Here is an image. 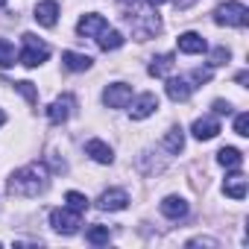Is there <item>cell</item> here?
<instances>
[{
    "label": "cell",
    "mask_w": 249,
    "mask_h": 249,
    "mask_svg": "<svg viewBox=\"0 0 249 249\" xmlns=\"http://www.w3.org/2000/svg\"><path fill=\"white\" fill-rule=\"evenodd\" d=\"M47 188H50V170L41 161H33V164L18 167L9 176V182H6V191L12 196H38Z\"/></svg>",
    "instance_id": "6da1fadb"
},
{
    "label": "cell",
    "mask_w": 249,
    "mask_h": 249,
    "mask_svg": "<svg viewBox=\"0 0 249 249\" xmlns=\"http://www.w3.org/2000/svg\"><path fill=\"white\" fill-rule=\"evenodd\" d=\"M126 24H129V30H132V36L138 38V41H147V38H156L159 33H161V21H159V15H153L150 9H129L126 12Z\"/></svg>",
    "instance_id": "7a4b0ae2"
},
{
    "label": "cell",
    "mask_w": 249,
    "mask_h": 249,
    "mask_svg": "<svg viewBox=\"0 0 249 249\" xmlns=\"http://www.w3.org/2000/svg\"><path fill=\"white\" fill-rule=\"evenodd\" d=\"M21 38H24V50L18 53V62L24 68H38V65H44L50 59V47L41 38H36L33 33H24Z\"/></svg>",
    "instance_id": "3957f363"
},
{
    "label": "cell",
    "mask_w": 249,
    "mask_h": 249,
    "mask_svg": "<svg viewBox=\"0 0 249 249\" xmlns=\"http://www.w3.org/2000/svg\"><path fill=\"white\" fill-rule=\"evenodd\" d=\"M214 24L220 27H246L249 24V9L237 0H226L214 9Z\"/></svg>",
    "instance_id": "277c9868"
},
{
    "label": "cell",
    "mask_w": 249,
    "mask_h": 249,
    "mask_svg": "<svg viewBox=\"0 0 249 249\" xmlns=\"http://www.w3.org/2000/svg\"><path fill=\"white\" fill-rule=\"evenodd\" d=\"M50 226L59 231V234H76L79 226H82V214L73 211V208H53L50 211Z\"/></svg>",
    "instance_id": "5b68a950"
},
{
    "label": "cell",
    "mask_w": 249,
    "mask_h": 249,
    "mask_svg": "<svg viewBox=\"0 0 249 249\" xmlns=\"http://www.w3.org/2000/svg\"><path fill=\"white\" fill-rule=\"evenodd\" d=\"M103 103L108 108H126L132 103V85H126V82H111V85H106Z\"/></svg>",
    "instance_id": "8992f818"
},
{
    "label": "cell",
    "mask_w": 249,
    "mask_h": 249,
    "mask_svg": "<svg viewBox=\"0 0 249 249\" xmlns=\"http://www.w3.org/2000/svg\"><path fill=\"white\" fill-rule=\"evenodd\" d=\"M73 106H76V100L71 97V94H65V97H59V100H53L50 106H47V120L50 123H65L71 114H73Z\"/></svg>",
    "instance_id": "52a82bcc"
},
{
    "label": "cell",
    "mask_w": 249,
    "mask_h": 249,
    "mask_svg": "<svg viewBox=\"0 0 249 249\" xmlns=\"http://www.w3.org/2000/svg\"><path fill=\"white\" fill-rule=\"evenodd\" d=\"M106 27H108V21H106L103 15H97V12H88V15H82V18L76 21V33H79L82 38H97Z\"/></svg>",
    "instance_id": "ba28073f"
},
{
    "label": "cell",
    "mask_w": 249,
    "mask_h": 249,
    "mask_svg": "<svg viewBox=\"0 0 249 249\" xmlns=\"http://www.w3.org/2000/svg\"><path fill=\"white\" fill-rule=\"evenodd\" d=\"M97 205H100L103 211H123V208L129 205V194H126V191H120V188L103 191L100 199H97Z\"/></svg>",
    "instance_id": "9c48e42d"
},
{
    "label": "cell",
    "mask_w": 249,
    "mask_h": 249,
    "mask_svg": "<svg viewBox=\"0 0 249 249\" xmlns=\"http://www.w3.org/2000/svg\"><path fill=\"white\" fill-rule=\"evenodd\" d=\"M156 108H159V97H156V94H141V97L132 103L129 114H132V120H147L150 114H156Z\"/></svg>",
    "instance_id": "30bf717a"
},
{
    "label": "cell",
    "mask_w": 249,
    "mask_h": 249,
    "mask_svg": "<svg viewBox=\"0 0 249 249\" xmlns=\"http://www.w3.org/2000/svg\"><path fill=\"white\" fill-rule=\"evenodd\" d=\"M191 132L196 141H211L220 135V123H217V117H199V120H194Z\"/></svg>",
    "instance_id": "8fae6325"
},
{
    "label": "cell",
    "mask_w": 249,
    "mask_h": 249,
    "mask_svg": "<svg viewBox=\"0 0 249 249\" xmlns=\"http://www.w3.org/2000/svg\"><path fill=\"white\" fill-rule=\"evenodd\" d=\"M164 88H167V97H170L173 103H185V100L194 94V85H191V79H182V76H170Z\"/></svg>",
    "instance_id": "7c38bea8"
},
{
    "label": "cell",
    "mask_w": 249,
    "mask_h": 249,
    "mask_svg": "<svg viewBox=\"0 0 249 249\" xmlns=\"http://www.w3.org/2000/svg\"><path fill=\"white\" fill-rule=\"evenodd\" d=\"M33 18L41 27H56V21H59V3H56V0H41V3L36 6V12H33Z\"/></svg>",
    "instance_id": "4fadbf2b"
},
{
    "label": "cell",
    "mask_w": 249,
    "mask_h": 249,
    "mask_svg": "<svg viewBox=\"0 0 249 249\" xmlns=\"http://www.w3.org/2000/svg\"><path fill=\"white\" fill-rule=\"evenodd\" d=\"M85 153L97 161V164H111L114 161V153H111V147L106 144V141H100V138H91L88 144H85Z\"/></svg>",
    "instance_id": "5bb4252c"
},
{
    "label": "cell",
    "mask_w": 249,
    "mask_h": 249,
    "mask_svg": "<svg viewBox=\"0 0 249 249\" xmlns=\"http://www.w3.org/2000/svg\"><path fill=\"white\" fill-rule=\"evenodd\" d=\"M179 50L196 56V53H205L208 44H205V38H202L199 33H182V36H179Z\"/></svg>",
    "instance_id": "9a60e30c"
},
{
    "label": "cell",
    "mask_w": 249,
    "mask_h": 249,
    "mask_svg": "<svg viewBox=\"0 0 249 249\" xmlns=\"http://www.w3.org/2000/svg\"><path fill=\"white\" fill-rule=\"evenodd\" d=\"M223 191L231 199H243L246 196V176L237 173V170H231V176H226V182H223Z\"/></svg>",
    "instance_id": "2e32d148"
},
{
    "label": "cell",
    "mask_w": 249,
    "mask_h": 249,
    "mask_svg": "<svg viewBox=\"0 0 249 249\" xmlns=\"http://www.w3.org/2000/svg\"><path fill=\"white\" fill-rule=\"evenodd\" d=\"M62 62H65V68L73 71V73H82V71H88V68L94 65L91 56H85V53H73V50H65V53H62Z\"/></svg>",
    "instance_id": "e0dca14e"
},
{
    "label": "cell",
    "mask_w": 249,
    "mask_h": 249,
    "mask_svg": "<svg viewBox=\"0 0 249 249\" xmlns=\"http://www.w3.org/2000/svg\"><path fill=\"white\" fill-rule=\"evenodd\" d=\"M161 214L170 217V220H182L188 214V202L182 196H164L161 199Z\"/></svg>",
    "instance_id": "ac0fdd59"
},
{
    "label": "cell",
    "mask_w": 249,
    "mask_h": 249,
    "mask_svg": "<svg viewBox=\"0 0 249 249\" xmlns=\"http://www.w3.org/2000/svg\"><path fill=\"white\" fill-rule=\"evenodd\" d=\"M173 65H176V59H173V53H161V56H156V59L150 62V68H147V73H150V76H167V73L173 71Z\"/></svg>",
    "instance_id": "d6986e66"
},
{
    "label": "cell",
    "mask_w": 249,
    "mask_h": 249,
    "mask_svg": "<svg viewBox=\"0 0 249 249\" xmlns=\"http://www.w3.org/2000/svg\"><path fill=\"white\" fill-rule=\"evenodd\" d=\"M217 161H220L226 170H240V164H243V153H240L237 147H223V150L217 153Z\"/></svg>",
    "instance_id": "ffe728a7"
},
{
    "label": "cell",
    "mask_w": 249,
    "mask_h": 249,
    "mask_svg": "<svg viewBox=\"0 0 249 249\" xmlns=\"http://www.w3.org/2000/svg\"><path fill=\"white\" fill-rule=\"evenodd\" d=\"M97 44H100V50H106V53H108V50L123 47V36H120L117 30H108V27H106V30L97 36Z\"/></svg>",
    "instance_id": "44dd1931"
},
{
    "label": "cell",
    "mask_w": 249,
    "mask_h": 249,
    "mask_svg": "<svg viewBox=\"0 0 249 249\" xmlns=\"http://www.w3.org/2000/svg\"><path fill=\"white\" fill-rule=\"evenodd\" d=\"M164 150L173 153V156H179V153L185 150V132H182V126H173V129L164 135Z\"/></svg>",
    "instance_id": "7402d4cb"
},
{
    "label": "cell",
    "mask_w": 249,
    "mask_h": 249,
    "mask_svg": "<svg viewBox=\"0 0 249 249\" xmlns=\"http://www.w3.org/2000/svg\"><path fill=\"white\" fill-rule=\"evenodd\" d=\"M85 240H88V243H94V246H103V243H108V240H111V231H108V226L94 223V226L85 231Z\"/></svg>",
    "instance_id": "603a6c76"
},
{
    "label": "cell",
    "mask_w": 249,
    "mask_h": 249,
    "mask_svg": "<svg viewBox=\"0 0 249 249\" xmlns=\"http://www.w3.org/2000/svg\"><path fill=\"white\" fill-rule=\"evenodd\" d=\"M15 59H18L15 44H12V41H6V38H0V68H12V65H15Z\"/></svg>",
    "instance_id": "cb8c5ba5"
},
{
    "label": "cell",
    "mask_w": 249,
    "mask_h": 249,
    "mask_svg": "<svg viewBox=\"0 0 249 249\" xmlns=\"http://www.w3.org/2000/svg\"><path fill=\"white\" fill-rule=\"evenodd\" d=\"M65 202H68V208H73V211H79V214L88 208V196L79 194V191H68V194H65Z\"/></svg>",
    "instance_id": "d4e9b609"
},
{
    "label": "cell",
    "mask_w": 249,
    "mask_h": 249,
    "mask_svg": "<svg viewBox=\"0 0 249 249\" xmlns=\"http://www.w3.org/2000/svg\"><path fill=\"white\" fill-rule=\"evenodd\" d=\"M15 88L27 97V103H30V106H36V103H38V91L33 88V82H27V79H24V82H15Z\"/></svg>",
    "instance_id": "484cf974"
},
{
    "label": "cell",
    "mask_w": 249,
    "mask_h": 249,
    "mask_svg": "<svg viewBox=\"0 0 249 249\" xmlns=\"http://www.w3.org/2000/svg\"><path fill=\"white\" fill-rule=\"evenodd\" d=\"M231 59V53L226 50V47H214L211 50V68H220V65H226Z\"/></svg>",
    "instance_id": "4316f807"
},
{
    "label": "cell",
    "mask_w": 249,
    "mask_h": 249,
    "mask_svg": "<svg viewBox=\"0 0 249 249\" xmlns=\"http://www.w3.org/2000/svg\"><path fill=\"white\" fill-rule=\"evenodd\" d=\"M234 132H237L240 138L249 135V114H246V111H240V114L234 117Z\"/></svg>",
    "instance_id": "83f0119b"
},
{
    "label": "cell",
    "mask_w": 249,
    "mask_h": 249,
    "mask_svg": "<svg viewBox=\"0 0 249 249\" xmlns=\"http://www.w3.org/2000/svg\"><path fill=\"white\" fill-rule=\"evenodd\" d=\"M211 79V68H196L194 73H191V85L196 88V85H202V82H208Z\"/></svg>",
    "instance_id": "f1b7e54d"
},
{
    "label": "cell",
    "mask_w": 249,
    "mask_h": 249,
    "mask_svg": "<svg viewBox=\"0 0 249 249\" xmlns=\"http://www.w3.org/2000/svg\"><path fill=\"white\" fill-rule=\"evenodd\" d=\"M211 108H214V114H231V106H229L226 100H214Z\"/></svg>",
    "instance_id": "f546056e"
},
{
    "label": "cell",
    "mask_w": 249,
    "mask_h": 249,
    "mask_svg": "<svg viewBox=\"0 0 249 249\" xmlns=\"http://www.w3.org/2000/svg\"><path fill=\"white\" fill-rule=\"evenodd\" d=\"M188 246H217V240H211V237H194V240H188Z\"/></svg>",
    "instance_id": "4dcf8cb0"
},
{
    "label": "cell",
    "mask_w": 249,
    "mask_h": 249,
    "mask_svg": "<svg viewBox=\"0 0 249 249\" xmlns=\"http://www.w3.org/2000/svg\"><path fill=\"white\" fill-rule=\"evenodd\" d=\"M194 3H196V0H173V6H176V9H191Z\"/></svg>",
    "instance_id": "1f68e13d"
},
{
    "label": "cell",
    "mask_w": 249,
    "mask_h": 249,
    "mask_svg": "<svg viewBox=\"0 0 249 249\" xmlns=\"http://www.w3.org/2000/svg\"><path fill=\"white\" fill-rule=\"evenodd\" d=\"M237 82H240V85H246V82H249V73H246V71H240V73H237Z\"/></svg>",
    "instance_id": "d6a6232c"
},
{
    "label": "cell",
    "mask_w": 249,
    "mask_h": 249,
    "mask_svg": "<svg viewBox=\"0 0 249 249\" xmlns=\"http://www.w3.org/2000/svg\"><path fill=\"white\" fill-rule=\"evenodd\" d=\"M150 6H161V3H167V0H147Z\"/></svg>",
    "instance_id": "836d02e7"
},
{
    "label": "cell",
    "mask_w": 249,
    "mask_h": 249,
    "mask_svg": "<svg viewBox=\"0 0 249 249\" xmlns=\"http://www.w3.org/2000/svg\"><path fill=\"white\" fill-rule=\"evenodd\" d=\"M120 3H123V6H135V3H138V0H120Z\"/></svg>",
    "instance_id": "e575fe53"
},
{
    "label": "cell",
    "mask_w": 249,
    "mask_h": 249,
    "mask_svg": "<svg viewBox=\"0 0 249 249\" xmlns=\"http://www.w3.org/2000/svg\"><path fill=\"white\" fill-rule=\"evenodd\" d=\"M3 123H6V114H3V108H0V126H3Z\"/></svg>",
    "instance_id": "d590c367"
},
{
    "label": "cell",
    "mask_w": 249,
    "mask_h": 249,
    "mask_svg": "<svg viewBox=\"0 0 249 249\" xmlns=\"http://www.w3.org/2000/svg\"><path fill=\"white\" fill-rule=\"evenodd\" d=\"M0 6H6V0H0Z\"/></svg>",
    "instance_id": "8d00e7d4"
}]
</instances>
